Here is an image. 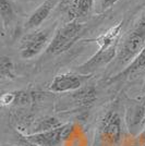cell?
<instances>
[{
  "label": "cell",
  "instance_id": "20",
  "mask_svg": "<svg viewBox=\"0 0 145 146\" xmlns=\"http://www.w3.org/2000/svg\"><path fill=\"white\" fill-rule=\"evenodd\" d=\"M143 90H144V92H145V83H144V88H143Z\"/></svg>",
  "mask_w": 145,
  "mask_h": 146
},
{
  "label": "cell",
  "instance_id": "4",
  "mask_svg": "<svg viewBox=\"0 0 145 146\" xmlns=\"http://www.w3.org/2000/svg\"><path fill=\"white\" fill-rule=\"evenodd\" d=\"M121 118L115 111L107 112L97 130V140L100 146H117L121 141Z\"/></svg>",
  "mask_w": 145,
  "mask_h": 146
},
{
  "label": "cell",
  "instance_id": "21",
  "mask_svg": "<svg viewBox=\"0 0 145 146\" xmlns=\"http://www.w3.org/2000/svg\"><path fill=\"white\" fill-rule=\"evenodd\" d=\"M15 146H18V145H15Z\"/></svg>",
  "mask_w": 145,
  "mask_h": 146
},
{
  "label": "cell",
  "instance_id": "13",
  "mask_svg": "<svg viewBox=\"0 0 145 146\" xmlns=\"http://www.w3.org/2000/svg\"><path fill=\"white\" fill-rule=\"evenodd\" d=\"M0 74L2 79L14 80L17 78L13 61L8 56H1L0 58Z\"/></svg>",
  "mask_w": 145,
  "mask_h": 146
},
{
  "label": "cell",
  "instance_id": "2",
  "mask_svg": "<svg viewBox=\"0 0 145 146\" xmlns=\"http://www.w3.org/2000/svg\"><path fill=\"white\" fill-rule=\"evenodd\" d=\"M124 22L121 21L117 25L110 27L105 33L97 37L96 44L99 46V49L94 56H92L90 60L84 62L78 68V71L81 74H92L95 70L103 68L110 63L117 56L118 47H119V38L121 35V31Z\"/></svg>",
  "mask_w": 145,
  "mask_h": 146
},
{
  "label": "cell",
  "instance_id": "12",
  "mask_svg": "<svg viewBox=\"0 0 145 146\" xmlns=\"http://www.w3.org/2000/svg\"><path fill=\"white\" fill-rule=\"evenodd\" d=\"M0 14H1L3 27L6 29L15 19L14 8H13L10 0H0Z\"/></svg>",
  "mask_w": 145,
  "mask_h": 146
},
{
  "label": "cell",
  "instance_id": "11",
  "mask_svg": "<svg viewBox=\"0 0 145 146\" xmlns=\"http://www.w3.org/2000/svg\"><path fill=\"white\" fill-rule=\"evenodd\" d=\"M61 125H62V123L57 118H55V117H44V118H41V119L35 121V124L33 127L34 130L31 134L46 132V131L53 130V129L59 128Z\"/></svg>",
  "mask_w": 145,
  "mask_h": 146
},
{
  "label": "cell",
  "instance_id": "7",
  "mask_svg": "<svg viewBox=\"0 0 145 146\" xmlns=\"http://www.w3.org/2000/svg\"><path fill=\"white\" fill-rule=\"evenodd\" d=\"M91 78V74H81V73H61L54 78L48 88L54 93H66V92L78 91L87 80Z\"/></svg>",
  "mask_w": 145,
  "mask_h": 146
},
{
  "label": "cell",
  "instance_id": "17",
  "mask_svg": "<svg viewBox=\"0 0 145 146\" xmlns=\"http://www.w3.org/2000/svg\"><path fill=\"white\" fill-rule=\"evenodd\" d=\"M119 0H100V6H99V11L100 12H105L111 7L116 5Z\"/></svg>",
  "mask_w": 145,
  "mask_h": 146
},
{
  "label": "cell",
  "instance_id": "14",
  "mask_svg": "<svg viewBox=\"0 0 145 146\" xmlns=\"http://www.w3.org/2000/svg\"><path fill=\"white\" fill-rule=\"evenodd\" d=\"M74 98L82 105H90L96 99V91L93 86L81 87L74 94Z\"/></svg>",
  "mask_w": 145,
  "mask_h": 146
},
{
  "label": "cell",
  "instance_id": "16",
  "mask_svg": "<svg viewBox=\"0 0 145 146\" xmlns=\"http://www.w3.org/2000/svg\"><path fill=\"white\" fill-rule=\"evenodd\" d=\"M14 100H15V92H10V93L3 94L1 96V105L2 106H9L11 104H14Z\"/></svg>",
  "mask_w": 145,
  "mask_h": 146
},
{
  "label": "cell",
  "instance_id": "5",
  "mask_svg": "<svg viewBox=\"0 0 145 146\" xmlns=\"http://www.w3.org/2000/svg\"><path fill=\"white\" fill-rule=\"evenodd\" d=\"M49 30L35 31L24 35L20 43V56L23 59H32L37 56L49 44Z\"/></svg>",
  "mask_w": 145,
  "mask_h": 146
},
{
  "label": "cell",
  "instance_id": "19",
  "mask_svg": "<svg viewBox=\"0 0 145 146\" xmlns=\"http://www.w3.org/2000/svg\"><path fill=\"white\" fill-rule=\"evenodd\" d=\"M18 146H38V145L35 144V143H33L32 141H30L29 139H26L24 136L23 139H21V140L19 141Z\"/></svg>",
  "mask_w": 145,
  "mask_h": 146
},
{
  "label": "cell",
  "instance_id": "15",
  "mask_svg": "<svg viewBox=\"0 0 145 146\" xmlns=\"http://www.w3.org/2000/svg\"><path fill=\"white\" fill-rule=\"evenodd\" d=\"M144 116V108L142 106H136L131 109V116L129 117V122L132 127L139 125Z\"/></svg>",
  "mask_w": 145,
  "mask_h": 146
},
{
  "label": "cell",
  "instance_id": "3",
  "mask_svg": "<svg viewBox=\"0 0 145 146\" xmlns=\"http://www.w3.org/2000/svg\"><path fill=\"white\" fill-rule=\"evenodd\" d=\"M81 32H82V24L78 21L67 22L66 24L61 26L55 33L53 39L49 42L46 48L45 55L48 57H55L65 52L75 43Z\"/></svg>",
  "mask_w": 145,
  "mask_h": 146
},
{
  "label": "cell",
  "instance_id": "6",
  "mask_svg": "<svg viewBox=\"0 0 145 146\" xmlns=\"http://www.w3.org/2000/svg\"><path fill=\"white\" fill-rule=\"evenodd\" d=\"M72 131L73 124L67 123V124H62L59 128L53 129L46 132L27 134L25 137L38 146H58L70 136Z\"/></svg>",
  "mask_w": 145,
  "mask_h": 146
},
{
  "label": "cell",
  "instance_id": "1",
  "mask_svg": "<svg viewBox=\"0 0 145 146\" xmlns=\"http://www.w3.org/2000/svg\"><path fill=\"white\" fill-rule=\"evenodd\" d=\"M145 47V7L134 20L131 29L123 36L118 47V52L112 61L111 70L122 71L132 62ZM114 74V75H115ZM112 76V75H111Z\"/></svg>",
  "mask_w": 145,
  "mask_h": 146
},
{
  "label": "cell",
  "instance_id": "8",
  "mask_svg": "<svg viewBox=\"0 0 145 146\" xmlns=\"http://www.w3.org/2000/svg\"><path fill=\"white\" fill-rule=\"evenodd\" d=\"M145 72V47L143 50L139 54V56L128 66L126 69L117 73L115 75L110 76L107 81V83H115L118 81H126V80H131L134 76L139 75L141 73Z\"/></svg>",
  "mask_w": 145,
  "mask_h": 146
},
{
  "label": "cell",
  "instance_id": "10",
  "mask_svg": "<svg viewBox=\"0 0 145 146\" xmlns=\"http://www.w3.org/2000/svg\"><path fill=\"white\" fill-rule=\"evenodd\" d=\"M94 5V0H72L67 10L68 22L76 21V19L86 17L91 12Z\"/></svg>",
  "mask_w": 145,
  "mask_h": 146
},
{
  "label": "cell",
  "instance_id": "9",
  "mask_svg": "<svg viewBox=\"0 0 145 146\" xmlns=\"http://www.w3.org/2000/svg\"><path fill=\"white\" fill-rule=\"evenodd\" d=\"M57 2L58 0H44L39 7L26 20L24 25L25 30H34L41 26L54 10Z\"/></svg>",
  "mask_w": 145,
  "mask_h": 146
},
{
  "label": "cell",
  "instance_id": "18",
  "mask_svg": "<svg viewBox=\"0 0 145 146\" xmlns=\"http://www.w3.org/2000/svg\"><path fill=\"white\" fill-rule=\"evenodd\" d=\"M134 146H145V129L134 137Z\"/></svg>",
  "mask_w": 145,
  "mask_h": 146
}]
</instances>
